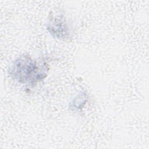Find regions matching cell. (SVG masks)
<instances>
[{
	"mask_svg": "<svg viewBox=\"0 0 149 149\" xmlns=\"http://www.w3.org/2000/svg\"><path fill=\"white\" fill-rule=\"evenodd\" d=\"M47 65L38 63L29 55H23L15 60L12 75L20 83L33 86L47 76Z\"/></svg>",
	"mask_w": 149,
	"mask_h": 149,
	"instance_id": "1",
	"label": "cell"
},
{
	"mask_svg": "<svg viewBox=\"0 0 149 149\" xmlns=\"http://www.w3.org/2000/svg\"><path fill=\"white\" fill-rule=\"evenodd\" d=\"M48 29L49 32L57 38H66L68 34V27L66 20L61 16H53L51 19Z\"/></svg>",
	"mask_w": 149,
	"mask_h": 149,
	"instance_id": "2",
	"label": "cell"
}]
</instances>
